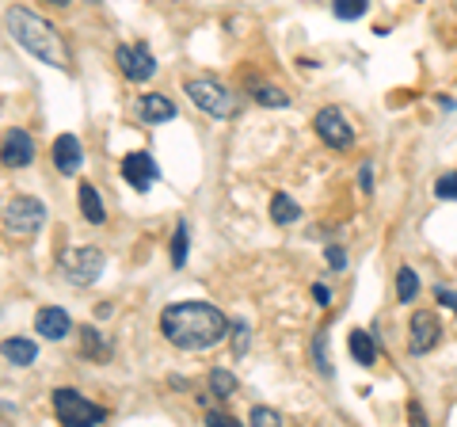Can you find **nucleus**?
<instances>
[{"instance_id":"1","label":"nucleus","mask_w":457,"mask_h":427,"mask_svg":"<svg viewBox=\"0 0 457 427\" xmlns=\"http://www.w3.org/2000/svg\"><path fill=\"white\" fill-rule=\"evenodd\" d=\"M161 336L179 351H210L228 336V317L210 302H176L161 309Z\"/></svg>"},{"instance_id":"2","label":"nucleus","mask_w":457,"mask_h":427,"mask_svg":"<svg viewBox=\"0 0 457 427\" xmlns=\"http://www.w3.org/2000/svg\"><path fill=\"white\" fill-rule=\"evenodd\" d=\"M4 27L16 46H23L27 54H31L35 62L42 65H54V69H69L73 65V54H69V42L62 38V31L46 20L38 16V12L23 8V4H12L4 12Z\"/></svg>"},{"instance_id":"3","label":"nucleus","mask_w":457,"mask_h":427,"mask_svg":"<svg viewBox=\"0 0 457 427\" xmlns=\"http://www.w3.org/2000/svg\"><path fill=\"white\" fill-rule=\"evenodd\" d=\"M183 92H187V99L198 107V111H206L210 119H233L237 115V96L228 84L221 80H213V77H191L187 84H183Z\"/></svg>"},{"instance_id":"4","label":"nucleus","mask_w":457,"mask_h":427,"mask_svg":"<svg viewBox=\"0 0 457 427\" xmlns=\"http://www.w3.org/2000/svg\"><path fill=\"white\" fill-rule=\"evenodd\" d=\"M54 416L62 423H69V427H77V423L80 427H99V423H107V408L88 401V397L77 393V389L62 386V389H54Z\"/></svg>"},{"instance_id":"5","label":"nucleus","mask_w":457,"mask_h":427,"mask_svg":"<svg viewBox=\"0 0 457 427\" xmlns=\"http://www.w3.org/2000/svg\"><path fill=\"white\" fill-rule=\"evenodd\" d=\"M57 272H62V279L69 282V287H92V282L107 272V255L99 248H69L62 252V264H57Z\"/></svg>"},{"instance_id":"6","label":"nucleus","mask_w":457,"mask_h":427,"mask_svg":"<svg viewBox=\"0 0 457 427\" xmlns=\"http://www.w3.org/2000/svg\"><path fill=\"white\" fill-rule=\"evenodd\" d=\"M0 222H4V230L16 233V237H35L42 225H46V206H42L35 195H16L4 210H0Z\"/></svg>"},{"instance_id":"7","label":"nucleus","mask_w":457,"mask_h":427,"mask_svg":"<svg viewBox=\"0 0 457 427\" xmlns=\"http://www.w3.org/2000/svg\"><path fill=\"white\" fill-rule=\"evenodd\" d=\"M114 65H119V73L130 84H145L156 77V58H153L149 42H122L114 50Z\"/></svg>"},{"instance_id":"8","label":"nucleus","mask_w":457,"mask_h":427,"mask_svg":"<svg viewBox=\"0 0 457 427\" xmlns=\"http://www.w3.org/2000/svg\"><path fill=\"white\" fill-rule=\"evenodd\" d=\"M312 130L320 134L328 149H351V141H354V126L339 107H320L312 115Z\"/></svg>"},{"instance_id":"9","label":"nucleus","mask_w":457,"mask_h":427,"mask_svg":"<svg viewBox=\"0 0 457 427\" xmlns=\"http://www.w3.org/2000/svg\"><path fill=\"white\" fill-rule=\"evenodd\" d=\"M442 339V324L431 309H420L411 313V324H408V351L411 355H431Z\"/></svg>"},{"instance_id":"10","label":"nucleus","mask_w":457,"mask_h":427,"mask_svg":"<svg viewBox=\"0 0 457 427\" xmlns=\"http://www.w3.org/2000/svg\"><path fill=\"white\" fill-rule=\"evenodd\" d=\"M122 180L130 183L134 191L145 195L153 183L161 180V168H156V161H153L145 149H137V153H126V156H122Z\"/></svg>"},{"instance_id":"11","label":"nucleus","mask_w":457,"mask_h":427,"mask_svg":"<svg viewBox=\"0 0 457 427\" xmlns=\"http://www.w3.org/2000/svg\"><path fill=\"white\" fill-rule=\"evenodd\" d=\"M0 164H4V168L35 164V138L27 130H8L4 141H0Z\"/></svg>"},{"instance_id":"12","label":"nucleus","mask_w":457,"mask_h":427,"mask_svg":"<svg viewBox=\"0 0 457 427\" xmlns=\"http://www.w3.org/2000/svg\"><path fill=\"white\" fill-rule=\"evenodd\" d=\"M50 156H54V168L62 176H77L80 168H84V146H80L77 134H57Z\"/></svg>"},{"instance_id":"13","label":"nucleus","mask_w":457,"mask_h":427,"mask_svg":"<svg viewBox=\"0 0 457 427\" xmlns=\"http://www.w3.org/2000/svg\"><path fill=\"white\" fill-rule=\"evenodd\" d=\"M35 332L42 336V339H65L69 332H73V317L62 309V306H46V309H38L35 313Z\"/></svg>"},{"instance_id":"14","label":"nucleus","mask_w":457,"mask_h":427,"mask_svg":"<svg viewBox=\"0 0 457 427\" xmlns=\"http://www.w3.org/2000/svg\"><path fill=\"white\" fill-rule=\"evenodd\" d=\"M134 115L141 119V122H149V126H161V122H171L176 119V104H171L168 96H161V92H145L134 104Z\"/></svg>"},{"instance_id":"15","label":"nucleus","mask_w":457,"mask_h":427,"mask_svg":"<svg viewBox=\"0 0 457 427\" xmlns=\"http://www.w3.org/2000/svg\"><path fill=\"white\" fill-rule=\"evenodd\" d=\"M77 336H80V355L84 359H92V363H107L111 359V339L99 332L96 324H80Z\"/></svg>"},{"instance_id":"16","label":"nucleus","mask_w":457,"mask_h":427,"mask_svg":"<svg viewBox=\"0 0 457 427\" xmlns=\"http://www.w3.org/2000/svg\"><path fill=\"white\" fill-rule=\"evenodd\" d=\"M0 355H4V363H12V366H31L38 359V344L27 336H8L4 344H0Z\"/></svg>"},{"instance_id":"17","label":"nucleus","mask_w":457,"mask_h":427,"mask_svg":"<svg viewBox=\"0 0 457 427\" xmlns=\"http://www.w3.org/2000/svg\"><path fill=\"white\" fill-rule=\"evenodd\" d=\"M347 347L354 355V363L359 366H374L378 363V344H374V336H370L366 329H351L347 332Z\"/></svg>"},{"instance_id":"18","label":"nucleus","mask_w":457,"mask_h":427,"mask_svg":"<svg viewBox=\"0 0 457 427\" xmlns=\"http://www.w3.org/2000/svg\"><path fill=\"white\" fill-rule=\"evenodd\" d=\"M77 195H80V214H84V222H88V225H104V222H107V210H104V203H99V191L92 188V183H80Z\"/></svg>"},{"instance_id":"19","label":"nucleus","mask_w":457,"mask_h":427,"mask_svg":"<svg viewBox=\"0 0 457 427\" xmlns=\"http://www.w3.org/2000/svg\"><path fill=\"white\" fill-rule=\"evenodd\" d=\"M297 218H302V206H297L286 191H278L275 198H270V222L275 225H294Z\"/></svg>"},{"instance_id":"20","label":"nucleus","mask_w":457,"mask_h":427,"mask_svg":"<svg viewBox=\"0 0 457 427\" xmlns=\"http://www.w3.org/2000/svg\"><path fill=\"white\" fill-rule=\"evenodd\" d=\"M210 393H213V401H228V397L237 393V374H233V370L213 366L210 370Z\"/></svg>"},{"instance_id":"21","label":"nucleus","mask_w":457,"mask_h":427,"mask_svg":"<svg viewBox=\"0 0 457 427\" xmlns=\"http://www.w3.org/2000/svg\"><path fill=\"white\" fill-rule=\"evenodd\" d=\"M252 99H255L260 107H290V92L278 88V84H255Z\"/></svg>"},{"instance_id":"22","label":"nucleus","mask_w":457,"mask_h":427,"mask_svg":"<svg viewBox=\"0 0 457 427\" xmlns=\"http://www.w3.org/2000/svg\"><path fill=\"white\" fill-rule=\"evenodd\" d=\"M187 248H191V225L179 218L176 222V233H171V267L187 264Z\"/></svg>"},{"instance_id":"23","label":"nucleus","mask_w":457,"mask_h":427,"mask_svg":"<svg viewBox=\"0 0 457 427\" xmlns=\"http://www.w3.org/2000/svg\"><path fill=\"white\" fill-rule=\"evenodd\" d=\"M416 297H420V275L411 272V267H400V272H396V302L411 306Z\"/></svg>"},{"instance_id":"24","label":"nucleus","mask_w":457,"mask_h":427,"mask_svg":"<svg viewBox=\"0 0 457 427\" xmlns=\"http://www.w3.org/2000/svg\"><path fill=\"white\" fill-rule=\"evenodd\" d=\"M332 12H336V20H343V23L362 20L370 12V0H332Z\"/></svg>"},{"instance_id":"25","label":"nucleus","mask_w":457,"mask_h":427,"mask_svg":"<svg viewBox=\"0 0 457 427\" xmlns=\"http://www.w3.org/2000/svg\"><path fill=\"white\" fill-rule=\"evenodd\" d=\"M312 363L324 378H332V355H328V332H317L312 336Z\"/></svg>"},{"instance_id":"26","label":"nucleus","mask_w":457,"mask_h":427,"mask_svg":"<svg viewBox=\"0 0 457 427\" xmlns=\"http://www.w3.org/2000/svg\"><path fill=\"white\" fill-rule=\"evenodd\" d=\"M228 336H233V355H245L252 344V329L248 321H228Z\"/></svg>"},{"instance_id":"27","label":"nucleus","mask_w":457,"mask_h":427,"mask_svg":"<svg viewBox=\"0 0 457 427\" xmlns=\"http://www.w3.org/2000/svg\"><path fill=\"white\" fill-rule=\"evenodd\" d=\"M435 195L442 198V203H457V168H453V172H446V176H438Z\"/></svg>"},{"instance_id":"28","label":"nucleus","mask_w":457,"mask_h":427,"mask_svg":"<svg viewBox=\"0 0 457 427\" xmlns=\"http://www.w3.org/2000/svg\"><path fill=\"white\" fill-rule=\"evenodd\" d=\"M248 420H252V423H263V427H278V423H282V412L267 408V405H255V408L248 412Z\"/></svg>"},{"instance_id":"29","label":"nucleus","mask_w":457,"mask_h":427,"mask_svg":"<svg viewBox=\"0 0 457 427\" xmlns=\"http://www.w3.org/2000/svg\"><path fill=\"white\" fill-rule=\"evenodd\" d=\"M324 260H328V267H332V272H343V267H347V252H343L339 245H328V248H324Z\"/></svg>"},{"instance_id":"30","label":"nucleus","mask_w":457,"mask_h":427,"mask_svg":"<svg viewBox=\"0 0 457 427\" xmlns=\"http://www.w3.org/2000/svg\"><path fill=\"white\" fill-rule=\"evenodd\" d=\"M435 297H438V302L457 317V290H450V287H442V282H438V287H435Z\"/></svg>"},{"instance_id":"31","label":"nucleus","mask_w":457,"mask_h":427,"mask_svg":"<svg viewBox=\"0 0 457 427\" xmlns=\"http://www.w3.org/2000/svg\"><path fill=\"white\" fill-rule=\"evenodd\" d=\"M206 423H213V427H233L237 420L228 416V412H218V408H210V405H206Z\"/></svg>"},{"instance_id":"32","label":"nucleus","mask_w":457,"mask_h":427,"mask_svg":"<svg viewBox=\"0 0 457 427\" xmlns=\"http://www.w3.org/2000/svg\"><path fill=\"white\" fill-rule=\"evenodd\" d=\"M359 191H362V195L374 191V164H362V168H359Z\"/></svg>"},{"instance_id":"33","label":"nucleus","mask_w":457,"mask_h":427,"mask_svg":"<svg viewBox=\"0 0 457 427\" xmlns=\"http://www.w3.org/2000/svg\"><path fill=\"white\" fill-rule=\"evenodd\" d=\"M312 302H317L320 309H324V306H332V290H328L324 282H312Z\"/></svg>"},{"instance_id":"34","label":"nucleus","mask_w":457,"mask_h":427,"mask_svg":"<svg viewBox=\"0 0 457 427\" xmlns=\"http://www.w3.org/2000/svg\"><path fill=\"white\" fill-rule=\"evenodd\" d=\"M408 416L416 420V423H427V416H423V408H420V405H408Z\"/></svg>"},{"instance_id":"35","label":"nucleus","mask_w":457,"mask_h":427,"mask_svg":"<svg viewBox=\"0 0 457 427\" xmlns=\"http://www.w3.org/2000/svg\"><path fill=\"white\" fill-rule=\"evenodd\" d=\"M50 4H54V8H65V4H69V0H50Z\"/></svg>"},{"instance_id":"36","label":"nucleus","mask_w":457,"mask_h":427,"mask_svg":"<svg viewBox=\"0 0 457 427\" xmlns=\"http://www.w3.org/2000/svg\"><path fill=\"white\" fill-rule=\"evenodd\" d=\"M88 4H99V0H88Z\"/></svg>"}]
</instances>
